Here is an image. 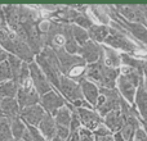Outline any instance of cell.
Returning <instances> with one entry per match:
<instances>
[{"label": "cell", "instance_id": "cell-27", "mask_svg": "<svg viewBox=\"0 0 147 141\" xmlns=\"http://www.w3.org/2000/svg\"><path fill=\"white\" fill-rule=\"evenodd\" d=\"M136 131H137V128H134L133 126H130L129 123H125L119 132H120V135H121L123 139H124L125 141H133Z\"/></svg>", "mask_w": 147, "mask_h": 141}, {"label": "cell", "instance_id": "cell-23", "mask_svg": "<svg viewBox=\"0 0 147 141\" xmlns=\"http://www.w3.org/2000/svg\"><path fill=\"white\" fill-rule=\"evenodd\" d=\"M72 35L75 41L79 44V46H83L84 44H86L89 41V35H88V30L81 28L76 25H72Z\"/></svg>", "mask_w": 147, "mask_h": 141}, {"label": "cell", "instance_id": "cell-38", "mask_svg": "<svg viewBox=\"0 0 147 141\" xmlns=\"http://www.w3.org/2000/svg\"><path fill=\"white\" fill-rule=\"evenodd\" d=\"M143 86H145V88L147 91V77H145V80H143Z\"/></svg>", "mask_w": 147, "mask_h": 141}, {"label": "cell", "instance_id": "cell-16", "mask_svg": "<svg viewBox=\"0 0 147 141\" xmlns=\"http://www.w3.org/2000/svg\"><path fill=\"white\" fill-rule=\"evenodd\" d=\"M72 109H74V106L71 104L67 103L66 105L59 108L58 110L53 114V118H54V121H56L57 126L70 128V123H71V118H72Z\"/></svg>", "mask_w": 147, "mask_h": 141}, {"label": "cell", "instance_id": "cell-31", "mask_svg": "<svg viewBox=\"0 0 147 141\" xmlns=\"http://www.w3.org/2000/svg\"><path fill=\"white\" fill-rule=\"evenodd\" d=\"M133 141H147V135L145 132V130L141 127V128H138L137 131H136V135H134V139Z\"/></svg>", "mask_w": 147, "mask_h": 141}, {"label": "cell", "instance_id": "cell-33", "mask_svg": "<svg viewBox=\"0 0 147 141\" xmlns=\"http://www.w3.org/2000/svg\"><path fill=\"white\" fill-rule=\"evenodd\" d=\"M96 141H115V140H114V135H111V136H105V137H96Z\"/></svg>", "mask_w": 147, "mask_h": 141}, {"label": "cell", "instance_id": "cell-14", "mask_svg": "<svg viewBox=\"0 0 147 141\" xmlns=\"http://www.w3.org/2000/svg\"><path fill=\"white\" fill-rule=\"evenodd\" d=\"M103 124L112 132V134H116L120 130L123 128V126L125 124V118L123 116L121 110L116 109V110H112L111 113H109L107 116L103 117Z\"/></svg>", "mask_w": 147, "mask_h": 141}, {"label": "cell", "instance_id": "cell-25", "mask_svg": "<svg viewBox=\"0 0 147 141\" xmlns=\"http://www.w3.org/2000/svg\"><path fill=\"white\" fill-rule=\"evenodd\" d=\"M7 62H8V64H9L10 70H12V73H13V80L17 81L18 80V76H20V70H21V67H22L23 62L21 61L18 57L12 55V54H8Z\"/></svg>", "mask_w": 147, "mask_h": 141}, {"label": "cell", "instance_id": "cell-24", "mask_svg": "<svg viewBox=\"0 0 147 141\" xmlns=\"http://www.w3.org/2000/svg\"><path fill=\"white\" fill-rule=\"evenodd\" d=\"M13 140L12 130H10V121L5 117L0 119V141Z\"/></svg>", "mask_w": 147, "mask_h": 141}, {"label": "cell", "instance_id": "cell-36", "mask_svg": "<svg viewBox=\"0 0 147 141\" xmlns=\"http://www.w3.org/2000/svg\"><path fill=\"white\" fill-rule=\"evenodd\" d=\"M143 77H147V59L145 61V66H143Z\"/></svg>", "mask_w": 147, "mask_h": 141}, {"label": "cell", "instance_id": "cell-42", "mask_svg": "<svg viewBox=\"0 0 147 141\" xmlns=\"http://www.w3.org/2000/svg\"><path fill=\"white\" fill-rule=\"evenodd\" d=\"M21 141H22V140H21Z\"/></svg>", "mask_w": 147, "mask_h": 141}, {"label": "cell", "instance_id": "cell-32", "mask_svg": "<svg viewBox=\"0 0 147 141\" xmlns=\"http://www.w3.org/2000/svg\"><path fill=\"white\" fill-rule=\"evenodd\" d=\"M7 58H8V53L1 49V50H0V64H1L3 62L7 61Z\"/></svg>", "mask_w": 147, "mask_h": 141}, {"label": "cell", "instance_id": "cell-4", "mask_svg": "<svg viewBox=\"0 0 147 141\" xmlns=\"http://www.w3.org/2000/svg\"><path fill=\"white\" fill-rule=\"evenodd\" d=\"M121 95L117 88H101L99 90V98L96 105V112L103 118L112 110L120 109L121 104Z\"/></svg>", "mask_w": 147, "mask_h": 141}, {"label": "cell", "instance_id": "cell-19", "mask_svg": "<svg viewBox=\"0 0 147 141\" xmlns=\"http://www.w3.org/2000/svg\"><path fill=\"white\" fill-rule=\"evenodd\" d=\"M134 106L140 113L141 119L147 121V91L143 85H141L137 90L134 99Z\"/></svg>", "mask_w": 147, "mask_h": 141}, {"label": "cell", "instance_id": "cell-2", "mask_svg": "<svg viewBox=\"0 0 147 141\" xmlns=\"http://www.w3.org/2000/svg\"><path fill=\"white\" fill-rule=\"evenodd\" d=\"M35 63L40 67L45 77L53 86L54 90L58 91L59 80H61V68H59V62L56 55V51L51 48H44L38 55L35 57Z\"/></svg>", "mask_w": 147, "mask_h": 141}, {"label": "cell", "instance_id": "cell-13", "mask_svg": "<svg viewBox=\"0 0 147 141\" xmlns=\"http://www.w3.org/2000/svg\"><path fill=\"white\" fill-rule=\"evenodd\" d=\"M0 109L1 113L5 118L9 121L14 118H18L21 114V108L16 98H7V99H0Z\"/></svg>", "mask_w": 147, "mask_h": 141}, {"label": "cell", "instance_id": "cell-20", "mask_svg": "<svg viewBox=\"0 0 147 141\" xmlns=\"http://www.w3.org/2000/svg\"><path fill=\"white\" fill-rule=\"evenodd\" d=\"M18 82L14 80L5 81L0 83V99L7 98H16L18 92Z\"/></svg>", "mask_w": 147, "mask_h": 141}, {"label": "cell", "instance_id": "cell-34", "mask_svg": "<svg viewBox=\"0 0 147 141\" xmlns=\"http://www.w3.org/2000/svg\"><path fill=\"white\" fill-rule=\"evenodd\" d=\"M140 8H141V10H142L143 15H145L146 19H147V4H140Z\"/></svg>", "mask_w": 147, "mask_h": 141}, {"label": "cell", "instance_id": "cell-15", "mask_svg": "<svg viewBox=\"0 0 147 141\" xmlns=\"http://www.w3.org/2000/svg\"><path fill=\"white\" fill-rule=\"evenodd\" d=\"M102 61L110 68H115V69H120L121 67V53L112 48H109L106 45H102Z\"/></svg>", "mask_w": 147, "mask_h": 141}, {"label": "cell", "instance_id": "cell-10", "mask_svg": "<svg viewBox=\"0 0 147 141\" xmlns=\"http://www.w3.org/2000/svg\"><path fill=\"white\" fill-rule=\"evenodd\" d=\"M102 54H103L102 45L89 40L86 44L80 46V50H79L78 55H80L86 64H93V63H97L102 58Z\"/></svg>", "mask_w": 147, "mask_h": 141}, {"label": "cell", "instance_id": "cell-17", "mask_svg": "<svg viewBox=\"0 0 147 141\" xmlns=\"http://www.w3.org/2000/svg\"><path fill=\"white\" fill-rule=\"evenodd\" d=\"M38 128L47 140L52 141V139L54 137L56 131H57V124H56V121H54L53 116H51V114H45V117H44L43 121L40 122V124L38 126Z\"/></svg>", "mask_w": 147, "mask_h": 141}, {"label": "cell", "instance_id": "cell-28", "mask_svg": "<svg viewBox=\"0 0 147 141\" xmlns=\"http://www.w3.org/2000/svg\"><path fill=\"white\" fill-rule=\"evenodd\" d=\"M78 134H79V137H80V141H96V136H94L93 132L84 128V127H81L79 130Z\"/></svg>", "mask_w": 147, "mask_h": 141}, {"label": "cell", "instance_id": "cell-41", "mask_svg": "<svg viewBox=\"0 0 147 141\" xmlns=\"http://www.w3.org/2000/svg\"><path fill=\"white\" fill-rule=\"evenodd\" d=\"M0 50H1V46H0Z\"/></svg>", "mask_w": 147, "mask_h": 141}, {"label": "cell", "instance_id": "cell-22", "mask_svg": "<svg viewBox=\"0 0 147 141\" xmlns=\"http://www.w3.org/2000/svg\"><path fill=\"white\" fill-rule=\"evenodd\" d=\"M121 66L130 67V68H134V69H138V70H141V72H143L145 59L137 58V57L130 55V54L121 53Z\"/></svg>", "mask_w": 147, "mask_h": 141}, {"label": "cell", "instance_id": "cell-6", "mask_svg": "<svg viewBox=\"0 0 147 141\" xmlns=\"http://www.w3.org/2000/svg\"><path fill=\"white\" fill-rule=\"evenodd\" d=\"M30 77L31 81H32L34 87H35V90L38 91V94L40 96L45 95L49 91L53 90V86L51 85V82L45 77V74L40 69V67L35 63V61L32 63H30Z\"/></svg>", "mask_w": 147, "mask_h": 141}, {"label": "cell", "instance_id": "cell-29", "mask_svg": "<svg viewBox=\"0 0 147 141\" xmlns=\"http://www.w3.org/2000/svg\"><path fill=\"white\" fill-rule=\"evenodd\" d=\"M27 126V124H26ZM27 130L28 132L31 134V136H32V140L34 141H48L45 139V137L41 135V132L39 131L38 127H32V126H27Z\"/></svg>", "mask_w": 147, "mask_h": 141}, {"label": "cell", "instance_id": "cell-1", "mask_svg": "<svg viewBox=\"0 0 147 141\" xmlns=\"http://www.w3.org/2000/svg\"><path fill=\"white\" fill-rule=\"evenodd\" d=\"M143 72L130 67L121 66L120 67V74L116 82V88L120 92L121 98L127 100L129 104L134 105V99L137 90L141 85H143Z\"/></svg>", "mask_w": 147, "mask_h": 141}, {"label": "cell", "instance_id": "cell-7", "mask_svg": "<svg viewBox=\"0 0 147 141\" xmlns=\"http://www.w3.org/2000/svg\"><path fill=\"white\" fill-rule=\"evenodd\" d=\"M120 17L130 23H140L147 27V19L143 15L140 4H129V5H114Z\"/></svg>", "mask_w": 147, "mask_h": 141}, {"label": "cell", "instance_id": "cell-11", "mask_svg": "<svg viewBox=\"0 0 147 141\" xmlns=\"http://www.w3.org/2000/svg\"><path fill=\"white\" fill-rule=\"evenodd\" d=\"M45 110L43 109V106L39 105H34V106H28V108H23L21 109V119L25 122L27 126H32V127H38L40 124V122L43 121V118L45 117Z\"/></svg>", "mask_w": 147, "mask_h": 141}, {"label": "cell", "instance_id": "cell-9", "mask_svg": "<svg viewBox=\"0 0 147 141\" xmlns=\"http://www.w3.org/2000/svg\"><path fill=\"white\" fill-rule=\"evenodd\" d=\"M67 104V101L65 100V98L58 92L57 90H52L48 94L40 96V105L43 106V109L45 110L47 114L53 116L59 108L65 106Z\"/></svg>", "mask_w": 147, "mask_h": 141}, {"label": "cell", "instance_id": "cell-30", "mask_svg": "<svg viewBox=\"0 0 147 141\" xmlns=\"http://www.w3.org/2000/svg\"><path fill=\"white\" fill-rule=\"evenodd\" d=\"M93 134L96 137H105V136H111V135H114L103 123H102L96 131H93Z\"/></svg>", "mask_w": 147, "mask_h": 141}, {"label": "cell", "instance_id": "cell-26", "mask_svg": "<svg viewBox=\"0 0 147 141\" xmlns=\"http://www.w3.org/2000/svg\"><path fill=\"white\" fill-rule=\"evenodd\" d=\"M10 80H13V73L10 70L8 62L5 61L0 64V83L5 82V81H10Z\"/></svg>", "mask_w": 147, "mask_h": 141}, {"label": "cell", "instance_id": "cell-35", "mask_svg": "<svg viewBox=\"0 0 147 141\" xmlns=\"http://www.w3.org/2000/svg\"><path fill=\"white\" fill-rule=\"evenodd\" d=\"M114 140L115 141H125L123 139V136L120 135V132H116V134H114Z\"/></svg>", "mask_w": 147, "mask_h": 141}, {"label": "cell", "instance_id": "cell-8", "mask_svg": "<svg viewBox=\"0 0 147 141\" xmlns=\"http://www.w3.org/2000/svg\"><path fill=\"white\" fill-rule=\"evenodd\" d=\"M79 119H80L81 127L89 130V131H96L102 123H103V118L96 112L93 108H76Z\"/></svg>", "mask_w": 147, "mask_h": 141}, {"label": "cell", "instance_id": "cell-37", "mask_svg": "<svg viewBox=\"0 0 147 141\" xmlns=\"http://www.w3.org/2000/svg\"><path fill=\"white\" fill-rule=\"evenodd\" d=\"M142 128L145 130V132L147 135V121H142Z\"/></svg>", "mask_w": 147, "mask_h": 141}, {"label": "cell", "instance_id": "cell-39", "mask_svg": "<svg viewBox=\"0 0 147 141\" xmlns=\"http://www.w3.org/2000/svg\"><path fill=\"white\" fill-rule=\"evenodd\" d=\"M3 117H4V116H3V113H1V109H0V119H1Z\"/></svg>", "mask_w": 147, "mask_h": 141}, {"label": "cell", "instance_id": "cell-3", "mask_svg": "<svg viewBox=\"0 0 147 141\" xmlns=\"http://www.w3.org/2000/svg\"><path fill=\"white\" fill-rule=\"evenodd\" d=\"M58 92L63 96L67 103L71 104L74 108H93L84 100L79 82H75V81H72L71 78L66 77V76H61Z\"/></svg>", "mask_w": 147, "mask_h": 141}, {"label": "cell", "instance_id": "cell-5", "mask_svg": "<svg viewBox=\"0 0 147 141\" xmlns=\"http://www.w3.org/2000/svg\"><path fill=\"white\" fill-rule=\"evenodd\" d=\"M18 86L20 87H18V92H17L16 99H17L21 109L40 104V95H39L38 91L34 87L31 78L28 81H26V82L20 83Z\"/></svg>", "mask_w": 147, "mask_h": 141}, {"label": "cell", "instance_id": "cell-12", "mask_svg": "<svg viewBox=\"0 0 147 141\" xmlns=\"http://www.w3.org/2000/svg\"><path fill=\"white\" fill-rule=\"evenodd\" d=\"M80 85V88H81V92H83V96H84V100L92 105L93 108H96L97 105V101H98V98H99V90L101 88L98 87L97 85H94L93 82L88 80H81L79 82Z\"/></svg>", "mask_w": 147, "mask_h": 141}, {"label": "cell", "instance_id": "cell-18", "mask_svg": "<svg viewBox=\"0 0 147 141\" xmlns=\"http://www.w3.org/2000/svg\"><path fill=\"white\" fill-rule=\"evenodd\" d=\"M109 33H110V26H105V25H93L88 30L89 40L94 41V43L99 44V45L105 44Z\"/></svg>", "mask_w": 147, "mask_h": 141}, {"label": "cell", "instance_id": "cell-21", "mask_svg": "<svg viewBox=\"0 0 147 141\" xmlns=\"http://www.w3.org/2000/svg\"><path fill=\"white\" fill-rule=\"evenodd\" d=\"M10 130H12L13 139L16 141H21L23 135H25V132L27 131V126L21 119V117H18V118H14L10 121Z\"/></svg>", "mask_w": 147, "mask_h": 141}, {"label": "cell", "instance_id": "cell-40", "mask_svg": "<svg viewBox=\"0 0 147 141\" xmlns=\"http://www.w3.org/2000/svg\"><path fill=\"white\" fill-rule=\"evenodd\" d=\"M10 141H16V140H14V139H13V140H10Z\"/></svg>", "mask_w": 147, "mask_h": 141}]
</instances>
